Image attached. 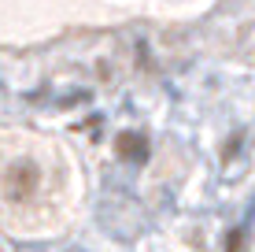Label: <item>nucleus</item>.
Listing matches in <instances>:
<instances>
[{"mask_svg":"<svg viewBox=\"0 0 255 252\" xmlns=\"http://www.w3.org/2000/svg\"><path fill=\"white\" fill-rule=\"evenodd\" d=\"M37 182H41L37 163L19 160V163H11V167H7V175H4V189H7V197H11V201H26V197H33Z\"/></svg>","mask_w":255,"mask_h":252,"instance_id":"f257e3e1","label":"nucleus"},{"mask_svg":"<svg viewBox=\"0 0 255 252\" xmlns=\"http://www.w3.org/2000/svg\"><path fill=\"white\" fill-rule=\"evenodd\" d=\"M115 152L119 160H129V163H144L148 160V137L144 134H119L115 137Z\"/></svg>","mask_w":255,"mask_h":252,"instance_id":"f03ea898","label":"nucleus"},{"mask_svg":"<svg viewBox=\"0 0 255 252\" xmlns=\"http://www.w3.org/2000/svg\"><path fill=\"white\" fill-rule=\"evenodd\" d=\"M226 252H244V230H230V238H226Z\"/></svg>","mask_w":255,"mask_h":252,"instance_id":"7ed1b4c3","label":"nucleus"}]
</instances>
